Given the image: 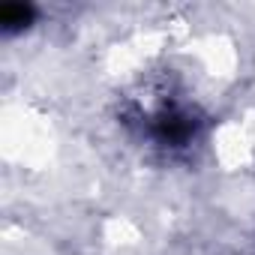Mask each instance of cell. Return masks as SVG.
I'll return each instance as SVG.
<instances>
[{"label": "cell", "mask_w": 255, "mask_h": 255, "mask_svg": "<svg viewBox=\"0 0 255 255\" xmlns=\"http://www.w3.org/2000/svg\"><path fill=\"white\" fill-rule=\"evenodd\" d=\"M147 129H150V135L159 144H165V147H183L198 132V117L186 105L162 102L159 108H153L147 114Z\"/></svg>", "instance_id": "cell-1"}, {"label": "cell", "mask_w": 255, "mask_h": 255, "mask_svg": "<svg viewBox=\"0 0 255 255\" xmlns=\"http://www.w3.org/2000/svg\"><path fill=\"white\" fill-rule=\"evenodd\" d=\"M30 21H33V6H27V3H3L0 6V27L6 33L21 30Z\"/></svg>", "instance_id": "cell-2"}]
</instances>
